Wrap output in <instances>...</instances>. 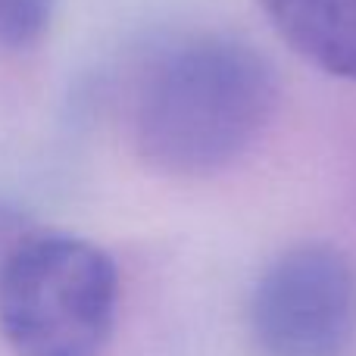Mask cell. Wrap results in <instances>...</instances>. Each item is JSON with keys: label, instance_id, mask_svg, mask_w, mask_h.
Returning <instances> with one entry per match:
<instances>
[{"label": "cell", "instance_id": "obj_1", "mask_svg": "<svg viewBox=\"0 0 356 356\" xmlns=\"http://www.w3.org/2000/svg\"><path fill=\"white\" fill-rule=\"evenodd\" d=\"M275 106V66L257 47L228 35L184 38L138 88L135 147L156 172L213 175L257 144Z\"/></svg>", "mask_w": 356, "mask_h": 356}, {"label": "cell", "instance_id": "obj_2", "mask_svg": "<svg viewBox=\"0 0 356 356\" xmlns=\"http://www.w3.org/2000/svg\"><path fill=\"white\" fill-rule=\"evenodd\" d=\"M116 313L119 269L85 238L31 232L0 263V338L13 356H100Z\"/></svg>", "mask_w": 356, "mask_h": 356}, {"label": "cell", "instance_id": "obj_3", "mask_svg": "<svg viewBox=\"0 0 356 356\" xmlns=\"http://www.w3.org/2000/svg\"><path fill=\"white\" fill-rule=\"evenodd\" d=\"M257 356H344L356 338V266L332 244H300L263 269L247 307Z\"/></svg>", "mask_w": 356, "mask_h": 356}, {"label": "cell", "instance_id": "obj_4", "mask_svg": "<svg viewBox=\"0 0 356 356\" xmlns=\"http://www.w3.org/2000/svg\"><path fill=\"white\" fill-rule=\"evenodd\" d=\"M257 6L300 60L356 81V0H257Z\"/></svg>", "mask_w": 356, "mask_h": 356}, {"label": "cell", "instance_id": "obj_5", "mask_svg": "<svg viewBox=\"0 0 356 356\" xmlns=\"http://www.w3.org/2000/svg\"><path fill=\"white\" fill-rule=\"evenodd\" d=\"M56 0H0V47L25 50L54 22Z\"/></svg>", "mask_w": 356, "mask_h": 356}, {"label": "cell", "instance_id": "obj_6", "mask_svg": "<svg viewBox=\"0 0 356 356\" xmlns=\"http://www.w3.org/2000/svg\"><path fill=\"white\" fill-rule=\"evenodd\" d=\"M31 232H35V228L29 225V219H25L19 209L0 203V263H3V259L10 257V253L16 250Z\"/></svg>", "mask_w": 356, "mask_h": 356}]
</instances>
